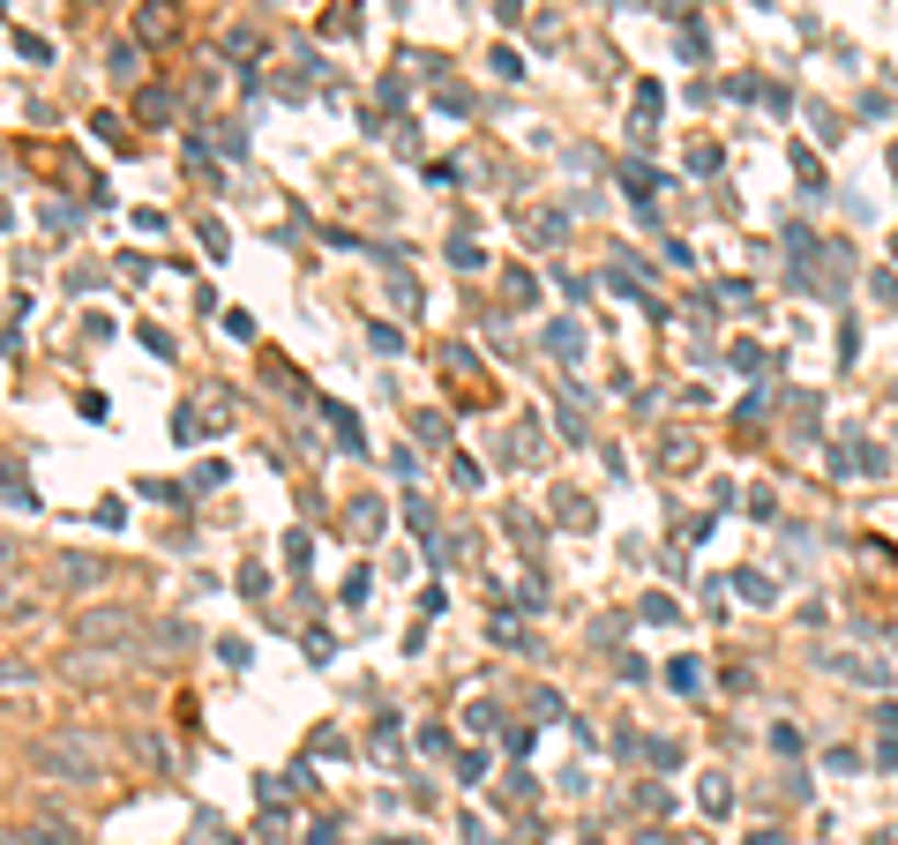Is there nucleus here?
I'll list each match as a JSON object with an SVG mask.
<instances>
[{"instance_id": "obj_4", "label": "nucleus", "mask_w": 898, "mask_h": 845, "mask_svg": "<svg viewBox=\"0 0 898 845\" xmlns=\"http://www.w3.org/2000/svg\"><path fill=\"white\" fill-rule=\"evenodd\" d=\"M90 576H98V561H83V553H76V561H60V584H90Z\"/></svg>"}, {"instance_id": "obj_2", "label": "nucleus", "mask_w": 898, "mask_h": 845, "mask_svg": "<svg viewBox=\"0 0 898 845\" xmlns=\"http://www.w3.org/2000/svg\"><path fill=\"white\" fill-rule=\"evenodd\" d=\"M135 629H143V614H135V606H90V614H83L90 643H121V636H135Z\"/></svg>"}, {"instance_id": "obj_3", "label": "nucleus", "mask_w": 898, "mask_h": 845, "mask_svg": "<svg viewBox=\"0 0 898 845\" xmlns=\"http://www.w3.org/2000/svg\"><path fill=\"white\" fill-rule=\"evenodd\" d=\"M135 38H150V45H172V38H180L172 0H143V8H135Z\"/></svg>"}, {"instance_id": "obj_1", "label": "nucleus", "mask_w": 898, "mask_h": 845, "mask_svg": "<svg viewBox=\"0 0 898 845\" xmlns=\"http://www.w3.org/2000/svg\"><path fill=\"white\" fill-rule=\"evenodd\" d=\"M31 763H38L45 778H68V786H90V741L83 733H45V741H31Z\"/></svg>"}]
</instances>
